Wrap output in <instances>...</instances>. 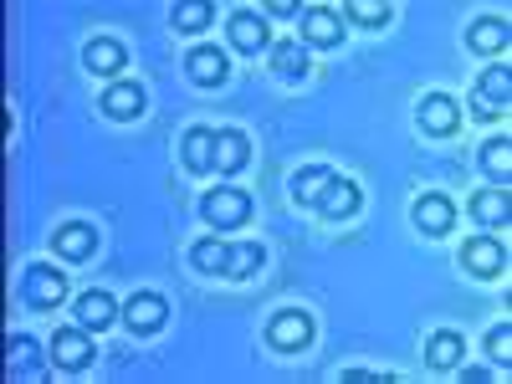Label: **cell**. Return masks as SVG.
Returning a JSON list of instances; mask_svg holds the SVG:
<instances>
[{
	"instance_id": "cell-1",
	"label": "cell",
	"mask_w": 512,
	"mask_h": 384,
	"mask_svg": "<svg viewBox=\"0 0 512 384\" xmlns=\"http://www.w3.org/2000/svg\"><path fill=\"white\" fill-rule=\"evenodd\" d=\"M267 344H272L277 354H303V349L313 344V313H303V308H277V313L267 318Z\"/></svg>"
},
{
	"instance_id": "cell-2",
	"label": "cell",
	"mask_w": 512,
	"mask_h": 384,
	"mask_svg": "<svg viewBox=\"0 0 512 384\" xmlns=\"http://www.w3.org/2000/svg\"><path fill=\"white\" fill-rule=\"evenodd\" d=\"M200 216L216 226V231H236V226L251 221V195L236 190V185H221V190H210V195L200 200Z\"/></svg>"
},
{
	"instance_id": "cell-3",
	"label": "cell",
	"mask_w": 512,
	"mask_h": 384,
	"mask_svg": "<svg viewBox=\"0 0 512 384\" xmlns=\"http://www.w3.org/2000/svg\"><path fill=\"white\" fill-rule=\"evenodd\" d=\"M21 297H26L31 308L52 313L62 297H67V277H62L57 267H47V262H31V267L21 272Z\"/></svg>"
},
{
	"instance_id": "cell-4",
	"label": "cell",
	"mask_w": 512,
	"mask_h": 384,
	"mask_svg": "<svg viewBox=\"0 0 512 384\" xmlns=\"http://www.w3.org/2000/svg\"><path fill=\"white\" fill-rule=\"evenodd\" d=\"M415 118H420V134L425 139H451L456 128H461V103L451 93H425L420 108H415Z\"/></svg>"
},
{
	"instance_id": "cell-5",
	"label": "cell",
	"mask_w": 512,
	"mask_h": 384,
	"mask_svg": "<svg viewBox=\"0 0 512 384\" xmlns=\"http://www.w3.org/2000/svg\"><path fill=\"white\" fill-rule=\"evenodd\" d=\"M123 323H128V333H139V338H149V333H159L164 328V318H169V303L159 292H134L123 303V313H118Z\"/></svg>"
},
{
	"instance_id": "cell-6",
	"label": "cell",
	"mask_w": 512,
	"mask_h": 384,
	"mask_svg": "<svg viewBox=\"0 0 512 384\" xmlns=\"http://www.w3.org/2000/svg\"><path fill=\"white\" fill-rule=\"evenodd\" d=\"M507 103H512V72H507V62H502V67H487V72H482L472 108H477V118H502Z\"/></svg>"
},
{
	"instance_id": "cell-7",
	"label": "cell",
	"mask_w": 512,
	"mask_h": 384,
	"mask_svg": "<svg viewBox=\"0 0 512 384\" xmlns=\"http://www.w3.org/2000/svg\"><path fill=\"white\" fill-rule=\"evenodd\" d=\"M461 267L472 277H502L507 272V246L497 236H472L461 246Z\"/></svg>"
},
{
	"instance_id": "cell-8",
	"label": "cell",
	"mask_w": 512,
	"mask_h": 384,
	"mask_svg": "<svg viewBox=\"0 0 512 384\" xmlns=\"http://www.w3.org/2000/svg\"><path fill=\"white\" fill-rule=\"evenodd\" d=\"M52 359L62 364V369H88L98 354H93V338H88V328H82V323H72V328H57L52 333Z\"/></svg>"
},
{
	"instance_id": "cell-9",
	"label": "cell",
	"mask_w": 512,
	"mask_h": 384,
	"mask_svg": "<svg viewBox=\"0 0 512 384\" xmlns=\"http://www.w3.org/2000/svg\"><path fill=\"white\" fill-rule=\"evenodd\" d=\"M297 41H303V47H338V41H344V21L328 6H308L303 21H297Z\"/></svg>"
},
{
	"instance_id": "cell-10",
	"label": "cell",
	"mask_w": 512,
	"mask_h": 384,
	"mask_svg": "<svg viewBox=\"0 0 512 384\" xmlns=\"http://www.w3.org/2000/svg\"><path fill=\"white\" fill-rule=\"evenodd\" d=\"M359 205H364V195H359V185L354 180H344V175H333L328 180V190H323V200L313 205L323 221H349V216H359Z\"/></svg>"
},
{
	"instance_id": "cell-11",
	"label": "cell",
	"mask_w": 512,
	"mask_h": 384,
	"mask_svg": "<svg viewBox=\"0 0 512 384\" xmlns=\"http://www.w3.org/2000/svg\"><path fill=\"white\" fill-rule=\"evenodd\" d=\"M52 251L62 256V262H88V256L98 251V231L88 221H67L52 231Z\"/></svg>"
},
{
	"instance_id": "cell-12",
	"label": "cell",
	"mask_w": 512,
	"mask_h": 384,
	"mask_svg": "<svg viewBox=\"0 0 512 384\" xmlns=\"http://www.w3.org/2000/svg\"><path fill=\"white\" fill-rule=\"evenodd\" d=\"M226 31H231V47L246 52V57H256V52L272 47V31H267V21L256 16V11H236V16L226 21Z\"/></svg>"
},
{
	"instance_id": "cell-13",
	"label": "cell",
	"mask_w": 512,
	"mask_h": 384,
	"mask_svg": "<svg viewBox=\"0 0 512 384\" xmlns=\"http://www.w3.org/2000/svg\"><path fill=\"white\" fill-rule=\"evenodd\" d=\"M272 72L287 82V88L308 82V77H313V62H308V47H303V41H297V36L277 41V47H272Z\"/></svg>"
},
{
	"instance_id": "cell-14",
	"label": "cell",
	"mask_w": 512,
	"mask_h": 384,
	"mask_svg": "<svg viewBox=\"0 0 512 384\" xmlns=\"http://www.w3.org/2000/svg\"><path fill=\"white\" fill-rule=\"evenodd\" d=\"M410 221L420 226V236H446L456 226V205L446 195H420L415 210H410Z\"/></svg>"
},
{
	"instance_id": "cell-15",
	"label": "cell",
	"mask_w": 512,
	"mask_h": 384,
	"mask_svg": "<svg viewBox=\"0 0 512 384\" xmlns=\"http://www.w3.org/2000/svg\"><path fill=\"white\" fill-rule=\"evenodd\" d=\"M82 67L98 72V77H113V72L128 67V47H123L118 36H93L88 47H82Z\"/></svg>"
},
{
	"instance_id": "cell-16",
	"label": "cell",
	"mask_w": 512,
	"mask_h": 384,
	"mask_svg": "<svg viewBox=\"0 0 512 384\" xmlns=\"http://www.w3.org/2000/svg\"><path fill=\"white\" fill-rule=\"evenodd\" d=\"M144 88L139 82H108V93H103V113L113 118V123H134V118H144Z\"/></svg>"
},
{
	"instance_id": "cell-17",
	"label": "cell",
	"mask_w": 512,
	"mask_h": 384,
	"mask_svg": "<svg viewBox=\"0 0 512 384\" xmlns=\"http://www.w3.org/2000/svg\"><path fill=\"white\" fill-rule=\"evenodd\" d=\"M185 72H190V82H200V88H221V82L231 77V67H226V52H221V47H190Z\"/></svg>"
},
{
	"instance_id": "cell-18",
	"label": "cell",
	"mask_w": 512,
	"mask_h": 384,
	"mask_svg": "<svg viewBox=\"0 0 512 384\" xmlns=\"http://www.w3.org/2000/svg\"><path fill=\"white\" fill-rule=\"evenodd\" d=\"M246 159H251V139L241 134V128H216V154H210V169L236 175V169H246Z\"/></svg>"
},
{
	"instance_id": "cell-19",
	"label": "cell",
	"mask_w": 512,
	"mask_h": 384,
	"mask_svg": "<svg viewBox=\"0 0 512 384\" xmlns=\"http://www.w3.org/2000/svg\"><path fill=\"white\" fill-rule=\"evenodd\" d=\"M72 318L88 328V333H98V328H108V323L118 318V303H113L103 287H93V292H82L77 303H72Z\"/></svg>"
},
{
	"instance_id": "cell-20",
	"label": "cell",
	"mask_w": 512,
	"mask_h": 384,
	"mask_svg": "<svg viewBox=\"0 0 512 384\" xmlns=\"http://www.w3.org/2000/svg\"><path fill=\"white\" fill-rule=\"evenodd\" d=\"M466 359V338L451 333V328H436L431 338H425V364L431 369H456Z\"/></svg>"
},
{
	"instance_id": "cell-21",
	"label": "cell",
	"mask_w": 512,
	"mask_h": 384,
	"mask_svg": "<svg viewBox=\"0 0 512 384\" xmlns=\"http://www.w3.org/2000/svg\"><path fill=\"white\" fill-rule=\"evenodd\" d=\"M210 154H216V134H210V128H185L180 159H185L190 175H210Z\"/></svg>"
},
{
	"instance_id": "cell-22",
	"label": "cell",
	"mask_w": 512,
	"mask_h": 384,
	"mask_svg": "<svg viewBox=\"0 0 512 384\" xmlns=\"http://www.w3.org/2000/svg\"><path fill=\"white\" fill-rule=\"evenodd\" d=\"M472 216H477V226H487V231H507V221H512L507 190H482V195H472Z\"/></svg>"
},
{
	"instance_id": "cell-23",
	"label": "cell",
	"mask_w": 512,
	"mask_h": 384,
	"mask_svg": "<svg viewBox=\"0 0 512 384\" xmlns=\"http://www.w3.org/2000/svg\"><path fill=\"white\" fill-rule=\"evenodd\" d=\"M466 47H472V52H482V57H497V52H507V21H497V16H482V21H472V31H466Z\"/></svg>"
},
{
	"instance_id": "cell-24",
	"label": "cell",
	"mask_w": 512,
	"mask_h": 384,
	"mask_svg": "<svg viewBox=\"0 0 512 384\" xmlns=\"http://www.w3.org/2000/svg\"><path fill=\"white\" fill-rule=\"evenodd\" d=\"M328 180H333V164H308V169H297V175H292V200H297V205H318L323 190H328Z\"/></svg>"
},
{
	"instance_id": "cell-25",
	"label": "cell",
	"mask_w": 512,
	"mask_h": 384,
	"mask_svg": "<svg viewBox=\"0 0 512 384\" xmlns=\"http://www.w3.org/2000/svg\"><path fill=\"white\" fill-rule=\"evenodd\" d=\"M262 262H267V246H262V241H236V246L226 251V272H221V277L241 282V277H251V272H262Z\"/></svg>"
},
{
	"instance_id": "cell-26",
	"label": "cell",
	"mask_w": 512,
	"mask_h": 384,
	"mask_svg": "<svg viewBox=\"0 0 512 384\" xmlns=\"http://www.w3.org/2000/svg\"><path fill=\"white\" fill-rule=\"evenodd\" d=\"M226 251H231L226 241L205 236V241H195V246H190V262H195L205 277H221V272H226Z\"/></svg>"
},
{
	"instance_id": "cell-27",
	"label": "cell",
	"mask_w": 512,
	"mask_h": 384,
	"mask_svg": "<svg viewBox=\"0 0 512 384\" xmlns=\"http://www.w3.org/2000/svg\"><path fill=\"white\" fill-rule=\"evenodd\" d=\"M6 359H11L16 374H36L41 369V344H36V338H26V333H16L11 344H6Z\"/></svg>"
},
{
	"instance_id": "cell-28",
	"label": "cell",
	"mask_w": 512,
	"mask_h": 384,
	"mask_svg": "<svg viewBox=\"0 0 512 384\" xmlns=\"http://www.w3.org/2000/svg\"><path fill=\"white\" fill-rule=\"evenodd\" d=\"M482 169H487L492 180H502V185H507V169H512V144H507V134L482 144Z\"/></svg>"
},
{
	"instance_id": "cell-29",
	"label": "cell",
	"mask_w": 512,
	"mask_h": 384,
	"mask_svg": "<svg viewBox=\"0 0 512 384\" xmlns=\"http://www.w3.org/2000/svg\"><path fill=\"white\" fill-rule=\"evenodd\" d=\"M169 21H175V31H205L210 26V6L205 0H185V6L169 11Z\"/></svg>"
},
{
	"instance_id": "cell-30",
	"label": "cell",
	"mask_w": 512,
	"mask_h": 384,
	"mask_svg": "<svg viewBox=\"0 0 512 384\" xmlns=\"http://www.w3.org/2000/svg\"><path fill=\"white\" fill-rule=\"evenodd\" d=\"M344 16L354 26H384V21H390V6H384V0H379V6H374V0H349Z\"/></svg>"
},
{
	"instance_id": "cell-31",
	"label": "cell",
	"mask_w": 512,
	"mask_h": 384,
	"mask_svg": "<svg viewBox=\"0 0 512 384\" xmlns=\"http://www.w3.org/2000/svg\"><path fill=\"white\" fill-rule=\"evenodd\" d=\"M507 354H512V328L502 323V328H492V333H487V359L507 364Z\"/></svg>"
},
{
	"instance_id": "cell-32",
	"label": "cell",
	"mask_w": 512,
	"mask_h": 384,
	"mask_svg": "<svg viewBox=\"0 0 512 384\" xmlns=\"http://www.w3.org/2000/svg\"><path fill=\"white\" fill-rule=\"evenodd\" d=\"M349 384H364V379H390V374H374V369H344Z\"/></svg>"
},
{
	"instance_id": "cell-33",
	"label": "cell",
	"mask_w": 512,
	"mask_h": 384,
	"mask_svg": "<svg viewBox=\"0 0 512 384\" xmlns=\"http://www.w3.org/2000/svg\"><path fill=\"white\" fill-rule=\"evenodd\" d=\"M461 379H472V384H487V379H492V369H461Z\"/></svg>"
}]
</instances>
